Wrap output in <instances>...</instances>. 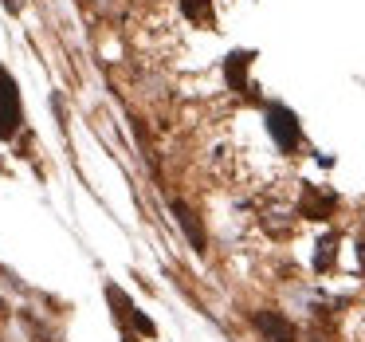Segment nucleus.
<instances>
[{
    "mask_svg": "<svg viewBox=\"0 0 365 342\" xmlns=\"http://www.w3.org/2000/svg\"><path fill=\"white\" fill-rule=\"evenodd\" d=\"M20 126V95L16 83L9 79V71L0 67V138H12Z\"/></svg>",
    "mask_w": 365,
    "mask_h": 342,
    "instance_id": "f03ea898",
    "label": "nucleus"
},
{
    "mask_svg": "<svg viewBox=\"0 0 365 342\" xmlns=\"http://www.w3.org/2000/svg\"><path fill=\"white\" fill-rule=\"evenodd\" d=\"M330 263H334V240L326 236L322 244H318V256H314V268H318V271H326V268H330Z\"/></svg>",
    "mask_w": 365,
    "mask_h": 342,
    "instance_id": "6e6552de",
    "label": "nucleus"
},
{
    "mask_svg": "<svg viewBox=\"0 0 365 342\" xmlns=\"http://www.w3.org/2000/svg\"><path fill=\"white\" fill-rule=\"evenodd\" d=\"M267 130H271V138H275V146L279 150H287L291 154L294 146H299V119H294L287 106H267Z\"/></svg>",
    "mask_w": 365,
    "mask_h": 342,
    "instance_id": "f257e3e1",
    "label": "nucleus"
},
{
    "mask_svg": "<svg viewBox=\"0 0 365 342\" xmlns=\"http://www.w3.org/2000/svg\"><path fill=\"white\" fill-rule=\"evenodd\" d=\"M330 208H334V197H330V193L307 189V197H302V213H307V216L322 221V216H330Z\"/></svg>",
    "mask_w": 365,
    "mask_h": 342,
    "instance_id": "39448f33",
    "label": "nucleus"
},
{
    "mask_svg": "<svg viewBox=\"0 0 365 342\" xmlns=\"http://www.w3.org/2000/svg\"><path fill=\"white\" fill-rule=\"evenodd\" d=\"M181 9L189 20H197V24H208L212 20V0H181Z\"/></svg>",
    "mask_w": 365,
    "mask_h": 342,
    "instance_id": "423d86ee",
    "label": "nucleus"
},
{
    "mask_svg": "<svg viewBox=\"0 0 365 342\" xmlns=\"http://www.w3.org/2000/svg\"><path fill=\"white\" fill-rule=\"evenodd\" d=\"M255 326L267 342H294V331L279 311H255Z\"/></svg>",
    "mask_w": 365,
    "mask_h": 342,
    "instance_id": "7ed1b4c3",
    "label": "nucleus"
},
{
    "mask_svg": "<svg viewBox=\"0 0 365 342\" xmlns=\"http://www.w3.org/2000/svg\"><path fill=\"white\" fill-rule=\"evenodd\" d=\"M361 268H365V244H361Z\"/></svg>",
    "mask_w": 365,
    "mask_h": 342,
    "instance_id": "1a4fd4ad",
    "label": "nucleus"
},
{
    "mask_svg": "<svg viewBox=\"0 0 365 342\" xmlns=\"http://www.w3.org/2000/svg\"><path fill=\"white\" fill-rule=\"evenodd\" d=\"M173 213H177V224H181V228H185V236H189V244L197 248V252H205L208 236H205V228H200L197 213H192L189 205H181V201H173Z\"/></svg>",
    "mask_w": 365,
    "mask_h": 342,
    "instance_id": "20e7f679",
    "label": "nucleus"
},
{
    "mask_svg": "<svg viewBox=\"0 0 365 342\" xmlns=\"http://www.w3.org/2000/svg\"><path fill=\"white\" fill-rule=\"evenodd\" d=\"M247 64H252V56H244V51H236V56L228 59V79H232V87H244V71H247Z\"/></svg>",
    "mask_w": 365,
    "mask_h": 342,
    "instance_id": "0eeeda50",
    "label": "nucleus"
}]
</instances>
